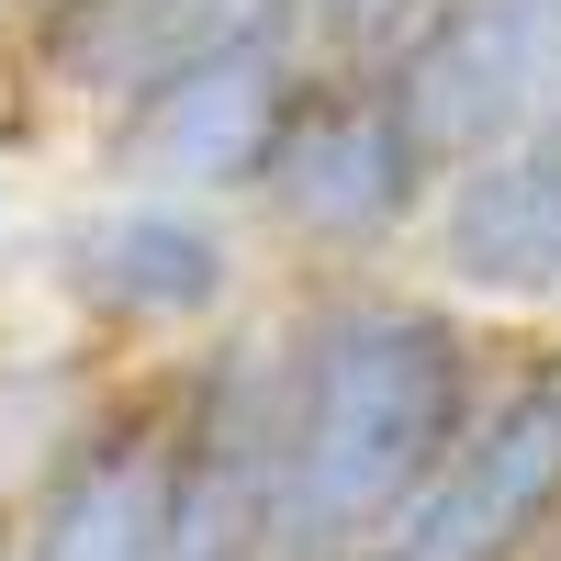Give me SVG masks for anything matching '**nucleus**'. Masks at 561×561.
<instances>
[{"mask_svg": "<svg viewBox=\"0 0 561 561\" xmlns=\"http://www.w3.org/2000/svg\"><path fill=\"white\" fill-rule=\"evenodd\" d=\"M505 337L427 270L270 280V561H370L472 427Z\"/></svg>", "mask_w": 561, "mask_h": 561, "instance_id": "f257e3e1", "label": "nucleus"}, {"mask_svg": "<svg viewBox=\"0 0 561 561\" xmlns=\"http://www.w3.org/2000/svg\"><path fill=\"white\" fill-rule=\"evenodd\" d=\"M23 304L113 359H169L270 304V259L237 203L158 180H57L23 225Z\"/></svg>", "mask_w": 561, "mask_h": 561, "instance_id": "f03ea898", "label": "nucleus"}, {"mask_svg": "<svg viewBox=\"0 0 561 561\" xmlns=\"http://www.w3.org/2000/svg\"><path fill=\"white\" fill-rule=\"evenodd\" d=\"M438 147L404 113V90L359 57H314L280 113L259 180L237 192L270 280H337V270H415L438 203Z\"/></svg>", "mask_w": 561, "mask_h": 561, "instance_id": "7ed1b4c3", "label": "nucleus"}, {"mask_svg": "<svg viewBox=\"0 0 561 561\" xmlns=\"http://www.w3.org/2000/svg\"><path fill=\"white\" fill-rule=\"evenodd\" d=\"M304 68H314V45H304L293 0H270V12H225V23H203L192 45H180L135 102H113L102 124H90L79 147H68V169L79 180H158V192L237 203L248 180H259V158H270L280 113H293Z\"/></svg>", "mask_w": 561, "mask_h": 561, "instance_id": "20e7f679", "label": "nucleus"}, {"mask_svg": "<svg viewBox=\"0 0 561 561\" xmlns=\"http://www.w3.org/2000/svg\"><path fill=\"white\" fill-rule=\"evenodd\" d=\"M561 539V325H517L449 460L404 494L370 561H539Z\"/></svg>", "mask_w": 561, "mask_h": 561, "instance_id": "39448f33", "label": "nucleus"}, {"mask_svg": "<svg viewBox=\"0 0 561 561\" xmlns=\"http://www.w3.org/2000/svg\"><path fill=\"white\" fill-rule=\"evenodd\" d=\"M415 270L494 325H561V113L438 169Z\"/></svg>", "mask_w": 561, "mask_h": 561, "instance_id": "423d86ee", "label": "nucleus"}, {"mask_svg": "<svg viewBox=\"0 0 561 561\" xmlns=\"http://www.w3.org/2000/svg\"><path fill=\"white\" fill-rule=\"evenodd\" d=\"M382 79L427 124L438 158H472L561 113V0H415Z\"/></svg>", "mask_w": 561, "mask_h": 561, "instance_id": "0eeeda50", "label": "nucleus"}, {"mask_svg": "<svg viewBox=\"0 0 561 561\" xmlns=\"http://www.w3.org/2000/svg\"><path fill=\"white\" fill-rule=\"evenodd\" d=\"M124 370H135V359L68 337L57 314H23V325L0 314V505L57 460L90 415H102V393L124 382Z\"/></svg>", "mask_w": 561, "mask_h": 561, "instance_id": "6e6552de", "label": "nucleus"}, {"mask_svg": "<svg viewBox=\"0 0 561 561\" xmlns=\"http://www.w3.org/2000/svg\"><path fill=\"white\" fill-rule=\"evenodd\" d=\"M237 12H270V0H237Z\"/></svg>", "mask_w": 561, "mask_h": 561, "instance_id": "1a4fd4ad", "label": "nucleus"}]
</instances>
